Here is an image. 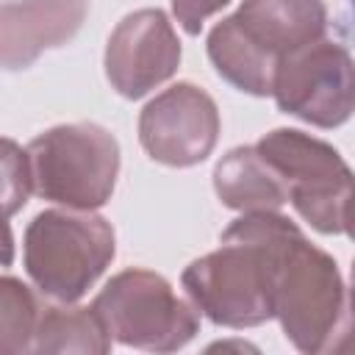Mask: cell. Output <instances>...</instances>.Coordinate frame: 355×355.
Masks as SVG:
<instances>
[{
    "instance_id": "6da1fadb",
    "label": "cell",
    "mask_w": 355,
    "mask_h": 355,
    "mask_svg": "<svg viewBox=\"0 0 355 355\" xmlns=\"http://www.w3.org/2000/svg\"><path fill=\"white\" fill-rule=\"evenodd\" d=\"M280 211H247L227 225L219 250L191 261L180 286L200 313L219 327H258L275 319V239Z\"/></svg>"
},
{
    "instance_id": "7a4b0ae2",
    "label": "cell",
    "mask_w": 355,
    "mask_h": 355,
    "mask_svg": "<svg viewBox=\"0 0 355 355\" xmlns=\"http://www.w3.org/2000/svg\"><path fill=\"white\" fill-rule=\"evenodd\" d=\"M324 33V0H241L211 28L205 50L222 80L252 97H266L280 58Z\"/></svg>"
},
{
    "instance_id": "3957f363",
    "label": "cell",
    "mask_w": 355,
    "mask_h": 355,
    "mask_svg": "<svg viewBox=\"0 0 355 355\" xmlns=\"http://www.w3.org/2000/svg\"><path fill=\"white\" fill-rule=\"evenodd\" d=\"M275 319L305 355H324L349 333V291L330 252L311 244L286 216L275 239Z\"/></svg>"
},
{
    "instance_id": "277c9868",
    "label": "cell",
    "mask_w": 355,
    "mask_h": 355,
    "mask_svg": "<svg viewBox=\"0 0 355 355\" xmlns=\"http://www.w3.org/2000/svg\"><path fill=\"white\" fill-rule=\"evenodd\" d=\"M116 255L105 216L78 208L36 214L22 236V263L31 283L55 302H78Z\"/></svg>"
},
{
    "instance_id": "5b68a950",
    "label": "cell",
    "mask_w": 355,
    "mask_h": 355,
    "mask_svg": "<svg viewBox=\"0 0 355 355\" xmlns=\"http://www.w3.org/2000/svg\"><path fill=\"white\" fill-rule=\"evenodd\" d=\"M31 189L36 197L94 211L114 194L119 175V141L97 122H69L42 130L25 147Z\"/></svg>"
},
{
    "instance_id": "8992f818",
    "label": "cell",
    "mask_w": 355,
    "mask_h": 355,
    "mask_svg": "<svg viewBox=\"0 0 355 355\" xmlns=\"http://www.w3.org/2000/svg\"><path fill=\"white\" fill-rule=\"evenodd\" d=\"M255 150L277 172L286 202L313 230L324 236L349 233L352 169L333 144L297 128H275L258 139Z\"/></svg>"
},
{
    "instance_id": "52a82bcc",
    "label": "cell",
    "mask_w": 355,
    "mask_h": 355,
    "mask_svg": "<svg viewBox=\"0 0 355 355\" xmlns=\"http://www.w3.org/2000/svg\"><path fill=\"white\" fill-rule=\"evenodd\" d=\"M111 341L147 349L178 352L200 333V311L175 294L172 283L150 269H122L92 302Z\"/></svg>"
},
{
    "instance_id": "ba28073f",
    "label": "cell",
    "mask_w": 355,
    "mask_h": 355,
    "mask_svg": "<svg viewBox=\"0 0 355 355\" xmlns=\"http://www.w3.org/2000/svg\"><path fill=\"white\" fill-rule=\"evenodd\" d=\"M352 55L327 33L280 58L272 80L277 108L313 128L344 125L352 116Z\"/></svg>"
},
{
    "instance_id": "9c48e42d",
    "label": "cell",
    "mask_w": 355,
    "mask_h": 355,
    "mask_svg": "<svg viewBox=\"0 0 355 355\" xmlns=\"http://www.w3.org/2000/svg\"><path fill=\"white\" fill-rule=\"evenodd\" d=\"M219 128L214 97L189 80L164 89L139 114V141L144 153L178 169L202 164L216 147Z\"/></svg>"
},
{
    "instance_id": "30bf717a",
    "label": "cell",
    "mask_w": 355,
    "mask_h": 355,
    "mask_svg": "<svg viewBox=\"0 0 355 355\" xmlns=\"http://www.w3.org/2000/svg\"><path fill=\"white\" fill-rule=\"evenodd\" d=\"M180 39L161 8H139L111 31L105 42V78L125 100H139L169 80L180 64Z\"/></svg>"
},
{
    "instance_id": "8fae6325",
    "label": "cell",
    "mask_w": 355,
    "mask_h": 355,
    "mask_svg": "<svg viewBox=\"0 0 355 355\" xmlns=\"http://www.w3.org/2000/svg\"><path fill=\"white\" fill-rule=\"evenodd\" d=\"M89 0H8L0 3V67L28 69L44 50L75 39Z\"/></svg>"
},
{
    "instance_id": "7c38bea8",
    "label": "cell",
    "mask_w": 355,
    "mask_h": 355,
    "mask_svg": "<svg viewBox=\"0 0 355 355\" xmlns=\"http://www.w3.org/2000/svg\"><path fill=\"white\" fill-rule=\"evenodd\" d=\"M214 191L233 211H280L286 189L277 172L261 158L255 144L233 147L214 166Z\"/></svg>"
},
{
    "instance_id": "4fadbf2b",
    "label": "cell",
    "mask_w": 355,
    "mask_h": 355,
    "mask_svg": "<svg viewBox=\"0 0 355 355\" xmlns=\"http://www.w3.org/2000/svg\"><path fill=\"white\" fill-rule=\"evenodd\" d=\"M111 344L114 341L92 305L83 308L75 302H61V305L42 308L31 352H39V355H53V352L108 355Z\"/></svg>"
},
{
    "instance_id": "5bb4252c",
    "label": "cell",
    "mask_w": 355,
    "mask_h": 355,
    "mask_svg": "<svg viewBox=\"0 0 355 355\" xmlns=\"http://www.w3.org/2000/svg\"><path fill=\"white\" fill-rule=\"evenodd\" d=\"M39 300L28 283L0 275V355H22L33 349L39 322Z\"/></svg>"
},
{
    "instance_id": "9a60e30c",
    "label": "cell",
    "mask_w": 355,
    "mask_h": 355,
    "mask_svg": "<svg viewBox=\"0 0 355 355\" xmlns=\"http://www.w3.org/2000/svg\"><path fill=\"white\" fill-rule=\"evenodd\" d=\"M31 189V169H28V153L14 141L0 136V211L6 216H14L25 208Z\"/></svg>"
},
{
    "instance_id": "2e32d148",
    "label": "cell",
    "mask_w": 355,
    "mask_h": 355,
    "mask_svg": "<svg viewBox=\"0 0 355 355\" xmlns=\"http://www.w3.org/2000/svg\"><path fill=\"white\" fill-rule=\"evenodd\" d=\"M227 3L230 0H172V14L189 36H197L202 31V22L211 14L222 11Z\"/></svg>"
},
{
    "instance_id": "e0dca14e",
    "label": "cell",
    "mask_w": 355,
    "mask_h": 355,
    "mask_svg": "<svg viewBox=\"0 0 355 355\" xmlns=\"http://www.w3.org/2000/svg\"><path fill=\"white\" fill-rule=\"evenodd\" d=\"M14 263V233L8 225V216L0 211V266Z\"/></svg>"
}]
</instances>
